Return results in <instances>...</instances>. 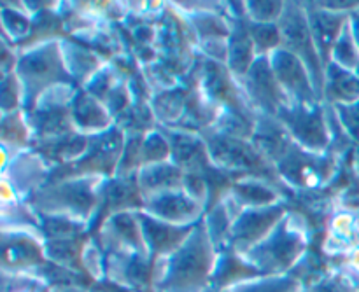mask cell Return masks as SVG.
Listing matches in <instances>:
<instances>
[{
	"mask_svg": "<svg viewBox=\"0 0 359 292\" xmlns=\"http://www.w3.org/2000/svg\"><path fill=\"white\" fill-rule=\"evenodd\" d=\"M216 261L217 249L200 221L181 247L154 261L151 292H207Z\"/></svg>",
	"mask_w": 359,
	"mask_h": 292,
	"instance_id": "obj_1",
	"label": "cell"
},
{
	"mask_svg": "<svg viewBox=\"0 0 359 292\" xmlns=\"http://www.w3.org/2000/svg\"><path fill=\"white\" fill-rule=\"evenodd\" d=\"M291 221L293 216L283 219L265 240L242 256L262 275H287L307 252V238Z\"/></svg>",
	"mask_w": 359,
	"mask_h": 292,
	"instance_id": "obj_2",
	"label": "cell"
},
{
	"mask_svg": "<svg viewBox=\"0 0 359 292\" xmlns=\"http://www.w3.org/2000/svg\"><path fill=\"white\" fill-rule=\"evenodd\" d=\"M277 27H279L280 41H283L280 48L287 49L304 62L311 74L316 93L319 98L325 97L326 67L312 37L311 23H309L307 9L304 4H286V9L280 20L277 21Z\"/></svg>",
	"mask_w": 359,
	"mask_h": 292,
	"instance_id": "obj_3",
	"label": "cell"
},
{
	"mask_svg": "<svg viewBox=\"0 0 359 292\" xmlns=\"http://www.w3.org/2000/svg\"><path fill=\"white\" fill-rule=\"evenodd\" d=\"M18 79L25 90L27 105H34L41 90H48L60 79L72 84L74 77L67 74L62 67V51L58 42H48L34 51L27 53L18 62Z\"/></svg>",
	"mask_w": 359,
	"mask_h": 292,
	"instance_id": "obj_4",
	"label": "cell"
},
{
	"mask_svg": "<svg viewBox=\"0 0 359 292\" xmlns=\"http://www.w3.org/2000/svg\"><path fill=\"white\" fill-rule=\"evenodd\" d=\"M277 119L283 123L291 139H297L298 146L304 147L309 153L319 154L328 147V128H326L325 116H323L319 104L287 105V107L280 109Z\"/></svg>",
	"mask_w": 359,
	"mask_h": 292,
	"instance_id": "obj_5",
	"label": "cell"
},
{
	"mask_svg": "<svg viewBox=\"0 0 359 292\" xmlns=\"http://www.w3.org/2000/svg\"><path fill=\"white\" fill-rule=\"evenodd\" d=\"M207 151L209 158L217 165L216 168L226 170H251V174H270V167L263 154L255 146H249L244 139L224 135L219 132L207 133Z\"/></svg>",
	"mask_w": 359,
	"mask_h": 292,
	"instance_id": "obj_6",
	"label": "cell"
},
{
	"mask_svg": "<svg viewBox=\"0 0 359 292\" xmlns=\"http://www.w3.org/2000/svg\"><path fill=\"white\" fill-rule=\"evenodd\" d=\"M284 214L286 207L283 205L244 209L231 224L230 249H233L238 256H244L272 233Z\"/></svg>",
	"mask_w": 359,
	"mask_h": 292,
	"instance_id": "obj_7",
	"label": "cell"
},
{
	"mask_svg": "<svg viewBox=\"0 0 359 292\" xmlns=\"http://www.w3.org/2000/svg\"><path fill=\"white\" fill-rule=\"evenodd\" d=\"M244 88L252 105L263 112V116L277 118L280 109L293 105L284 90L280 88L269 56H258L249 72L244 77Z\"/></svg>",
	"mask_w": 359,
	"mask_h": 292,
	"instance_id": "obj_8",
	"label": "cell"
},
{
	"mask_svg": "<svg viewBox=\"0 0 359 292\" xmlns=\"http://www.w3.org/2000/svg\"><path fill=\"white\" fill-rule=\"evenodd\" d=\"M269 58L273 74L291 104L318 105L319 97L312 84L311 74L298 56H294L287 49L279 48Z\"/></svg>",
	"mask_w": 359,
	"mask_h": 292,
	"instance_id": "obj_9",
	"label": "cell"
},
{
	"mask_svg": "<svg viewBox=\"0 0 359 292\" xmlns=\"http://www.w3.org/2000/svg\"><path fill=\"white\" fill-rule=\"evenodd\" d=\"M100 193V189H98ZM98 193L93 191L91 182H60L51 188L41 189L39 195L32 200L37 207H49V212H70L72 210L77 216H84L93 210L95 200H98Z\"/></svg>",
	"mask_w": 359,
	"mask_h": 292,
	"instance_id": "obj_10",
	"label": "cell"
},
{
	"mask_svg": "<svg viewBox=\"0 0 359 292\" xmlns=\"http://www.w3.org/2000/svg\"><path fill=\"white\" fill-rule=\"evenodd\" d=\"M144 212L175 226H193L200 221L202 209L195 198L181 189H170L144 198Z\"/></svg>",
	"mask_w": 359,
	"mask_h": 292,
	"instance_id": "obj_11",
	"label": "cell"
},
{
	"mask_svg": "<svg viewBox=\"0 0 359 292\" xmlns=\"http://www.w3.org/2000/svg\"><path fill=\"white\" fill-rule=\"evenodd\" d=\"M135 217L139 221L140 231H142L144 244H146L149 258L153 261L172 254L175 249L181 247L186 238L195 230L196 224L200 223L198 221L193 226H175V224L163 223L147 212H135Z\"/></svg>",
	"mask_w": 359,
	"mask_h": 292,
	"instance_id": "obj_12",
	"label": "cell"
},
{
	"mask_svg": "<svg viewBox=\"0 0 359 292\" xmlns=\"http://www.w3.org/2000/svg\"><path fill=\"white\" fill-rule=\"evenodd\" d=\"M307 7L309 23H311L312 37H314L318 51L321 55L325 67L330 65V53L335 48L337 41L342 35L344 28H346L349 16L346 14H337L332 11H326L319 7L318 4H311Z\"/></svg>",
	"mask_w": 359,
	"mask_h": 292,
	"instance_id": "obj_13",
	"label": "cell"
},
{
	"mask_svg": "<svg viewBox=\"0 0 359 292\" xmlns=\"http://www.w3.org/2000/svg\"><path fill=\"white\" fill-rule=\"evenodd\" d=\"M46 265L44 249L32 237L4 235V272L30 273Z\"/></svg>",
	"mask_w": 359,
	"mask_h": 292,
	"instance_id": "obj_14",
	"label": "cell"
},
{
	"mask_svg": "<svg viewBox=\"0 0 359 292\" xmlns=\"http://www.w3.org/2000/svg\"><path fill=\"white\" fill-rule=\"evenodd\" d=\"M256 277H262V273L255 266L249 265L233 249H226V251L217 252V261L210 287H214V289H233L238 284L248 282Z\"/></svg>",
	"mask_w": 359,
	"mask_h": 292,
	"instance_id": "obj_15",
	"label": "cell"
},
{
	"mask_svg": "<svg viewBox=\"0 0 359 292\" xmlns=\"http://www.w3.org/2000/svg\"><path fill=\"white\" fill-rule=\"evenodd\" d=\"M255 44H252L251 34H249L248 20L241 18L235 20L231 27L230 37H228V67L231 72L238 77H244L256 62Z\"/></svg>",
	"mask_w": 359,
	"mask_h": 292,
	"instance_id": "obj_16",
	"label": "cell"
},
{
	"mask_svg": "<svg viewBox=\"0 0 359 292\" xmlns=\"http://www.w3.org/2000/svg\"><path fill=\"white\" fill-rule=\"evenodd\" d=\"M182 182H184V172L170 163L146 165L137 175V184L142 193V198L161 191L181 189Z\"/></svg>",
	"mask_w": 359,
	"mask_h": 292,
	"instance_id": "obj_17",
	"label": "cell"
},
{
	"mask_svg": "<svg viewBox=\"0 0 359 292\" xmlns=\"http://www.w3.org/2000/svg\"><path fill=\"white\" fill-rule=\"evenodd\" d=\"M70 114L77 128L84 132H100L111 123V114L98 104V98L91 97L88 91H81L70 102Z\"/></svg>",
	"mask_w": 359,
	"mask_h": 292,
	"instance_id": "obj_18",
	"label": "cell"
},
{
	"mask_svg": "<svg viewBox=\"0 0 359 292\" xmlns=\"http://www.w3.org/2000/svg\"><path fill=\"white\" fill-rule=\"evenodd\" d=\"M325 97L333 105L359 102V77L354 76L351 70L330 62V65L326 67Z\"/></svg>",
	"mask_w": 359,
	"mask_h": 292,
	"instance_id": "obj_19",
	"label": "cell"
},
{
	"mask_svg": "<svg viewBox=\"0 0 359 292\" xmlns=\"http://www.w3.org/2000/svg\"><path fill=\"white\" fill-rule=\"evenodd\" d=\"M263 179H255V181H244L237 182L233 186V200L238 205H244L248 209H259V207H270L277 205V196L276 191L270 189V186L263 184Z\"/></svg>",
	"mask_w": 359,
	"mask_h": 292,
	"instance_id": "obj_20",
	"label": "cell"
},
{
	"mask_svg": "<svg viewBox=\"0 0 359 292\" xmlns=\"http://www.w3.org/2000/svg\"><path fill=\"white\" fill-rule=\"evenodd\" d=\"M231 292H304L305 284L294 275H262L235 286Z\"/></svg>",
	"mask_w": 359,
	"mask_h": 292,
	"instance_id": "obj_21",
	"label": "cell"
},
{
	"mask_svg": "<svg viewBox=\"0 0 359 292\" xmlns=\"http://www.w3.org/2000/svg\"><path fill=\"white\" fill-rule=\"evenodd\" d=\"M248 27L258 56H270L283 44L277 23H252L248 20Z\"/></svg>",
	"mask_w": 359,
	"mask_h": 292,
	"instance_id": "obj_22",
	"label": "cell"
},
{
	"mask_svg": "<svg viewBox=\"0 0 359 292\" xmlns=\"http://www.w3.org/2000/svg\"><path fill=\"white\" fill-rule=\"evenodd\" d=\"M304 292H359V286L344 272H328L305 284Z\"/></svg>",
	"mask_w": 359,
	"mask_h": 292,
	"instance_id": "obj_23",
	"label": "cell"
},
{
	"mask_svg": "<svg viewBox=\"0 0 359 292\" xmlns=\"http://www.w3.org/2000/svg\"><path fill=\"white\" fill-rule=\"evenodd\" d=\"M168 156H172L170 142L161 133L151 132L144 137L142 144V167L154 163H163Z\"/></svg>",
	"mask_w": 359,
	"mask_h": 292,
	"instance_id": "obj_24",
	"label": "cell"
},
{
	"mask_svg": "<svg viewBox=\"0 0 359 292\" xmlns=\"http://www.w3.org/2000/svg\"><path fill=\"white\" fill-rule=\"evenodd\" d=\"M286 4L283 2H248L245 14L252 23H277L283 16Z\"/></svg>",
	"mask_w": 359,
	"mask_h": 292,
	"instance_id": "obj_25",
	"label": "cell"
},
{
	"mask_svg": "<svg viewBox=\"0 0 359 292\" xmlns=\"http://www.w3.org/2000/svg\"><path fill=\"white\" fill-rule=\"evenodd\" d=\"M16 74H7L4 76L2 83V109L4 114H11V112H16L14 109L18 107V102H20V93H18V86H21V83H18Z\"/></svg>",
	"mask_w": 359,
	"mask_h": 292,
	"instance_id": "obj_26",
	"label": "cell"
},
{
	"mask_svg": "<svg viewBox=\"0 0 359 292\" xmlns=\"http://www.w3.org/2000/svg\"><path fill=\"white\" fill-rule=\"evenodd\" d=\"M349 28L359 49V11H353V14H349Z\"/></svg>",
	"mask_w": 359,
	"mask_h": 292,
	"instance_id": "obj_27",
	"label": "cell"
},
{
	"mask_svg": "<svg viewBox=\"0 0 359 292\" xmlns=\"http://www.w3.org/2000/svg\"><path fill=\"white\" fill-rule=\"evenodd\" d=\"M51 292H90V289H86L83 286H58Z\"/></svg>",
	"mask_w": 359,
	"mask_h": 292,
	"instance_id": "obj_28",
	"label": "cell"
},
{
	"mask_svg": "<svg viewBox=\"0 0 359 292\" xmlns=\"http://www.w3.org/2000/svg\"><path fill=\"white\" fill-rule=\"evenodd\" d=\"M207 292H231V291L230 289H214V287H210Z\"/></svg>",
	"mask_w": 359,
	"mask_h": 292,
	"instance_id": "obj_29",
	"label": "cell"
},
{
	"mask_svg": "<svg viewBox=\"0 0 359 292\" xmlns=\"http://www.w3.org/2000/svg\"><path fill=\"white\" fill-rule=\"evenodd\" d=\"M90 292H98V291H95V289H91V291H90Z\"/></svg>",
	"mask_w": 359,
	"mask_h": 292,
	"instance_id": "obj_30",
	"label": "cell"
}]
</instances>
